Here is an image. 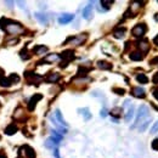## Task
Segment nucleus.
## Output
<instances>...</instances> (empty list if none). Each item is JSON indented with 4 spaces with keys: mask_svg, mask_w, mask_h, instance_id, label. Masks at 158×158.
<instances>
[{
    "mask_svg": "<svg viewBox=\"0 0 158 158\" xmlns=\"http://www.w3.org/2000/svg\"><path fill=\"white\" fill-rule=\"evenodd\" d=\"M90 71V67H84V66H80L79 67V70H78V73H77V76L78 77H84V76H86L88 74V72Z\"/></svg>",
    "mask_w": 158,
    "mask_h": 158,
    "instance_id": "nucleus-25",
    "label": "nucleus"
},
{
    "mask_svg": "<svg viewBox=\"0 0 158 158\" xmlns=\"http://www.w3.org/2000/svg\"><path fill=\"white\" fill-rule=\"evenodd\" d=\"M82 15H83V17H84L85 20H90V18L92 17V4H91V3L88 4V5L83 9Z\"/></svg>",
    "mask_w": 158,
    "mask_h": 158,
    "instance_id": "nucleus-11",
    "label": "nucleus"
},
{
    "mask_svg": "<svg viewBox=\"0 0 158 158\" xmlns=\"http://www.w3.org/2000/svg\"><path fill=\"white\" fill-rule=\"evenodd\" d=\"M42 99H43V95H42V94H34L33 96L29 99V101H28V110H29V111H33V110L36 108L37 104H38Z\"/></svg>",
    "mask_w": 158,
    "mask_h": 158,
    "instance_id": "nucleus-5",
    "label": "nucleus"
},
{
    "mask_svg": "<svg viewBox=\"0 0 158 158\" xmlns=\"http://www.w3.org/2000/svg\"><path fill=\"white\" fill-rule=\"evenodd\" d=\"M151 134H156V133H158V120L156 122V123H153V125L151 126Z\"/></svg>",
    "mask_w": 158,
    "mask_h": 158,
    "instance_id": "nucleus-34",
    "label": "nucleus"
},
{
    "mask_svg": "<svg viewBox=\"0 0 158 158\" xmlns=\"http://www.w3.org/2000/svg\"><path fill=\"white\" fill-rule=\"evenodd\" d=\"M152 94H153V96H154L157 100H158V88H156V89L152 91Z\"/></svg>",
    "mask_w": 158,
    "mask_h": 158,
    "instance_id": "nucleus-38",
    "label": "nucleus"
},
{
    "mask_svg": "<svg viewBox=\"0 0 158 158\" xmlns=\"http://www.w3.org/2000/svg\"><path fill=\"white\" fill-rule=\"evenodd\" d=\"M17 43H18V39H14V40L8 42V45H14V44H17Z\"/></svg>",
    "mask_w": 158,
    "mask_h": 158,
    "instance_id": "nucleus-39",
    "label": "nucleus"
},
{
    "mask_svg": "<svg viewBox=\"0 0 158 158\" xmlns=\"http://www.w3.org/2000/svg\"><path fill=\"white\" fill-rule=\"evenodd\" d=\"M113 91H114L117 95H124V92H125V90H124V89H118V88H114V89H113Z\"/></svg>",
    "mask_w": 158,
    "mask_h": 158,
    "instance_id": "nucleus-36",
    "label": "nucleus"
},
{
    "mask_svg": "<svg viewBox=\"0 0 158 158\" xmlns=\"http://www.w3.org/2000/svg\"><path fill=\"white\" fill-rule=\"evenodd\" d=\"M58 144H60V141H57V140H55L52 136L51 138H49L46 141H45V147L46 148H54V150H56L57 148V146H58Z\"/></svg>",
    "mask_w": 158,
    "mask_h": 158,
    "instance_id": "nucleus-12",
    "label": "nucleus"
},
{
    "mask_svg": "<svg viewBox=\"0 0 158 158\" xmlns=\"http://www.w3.org/2000/svg\"><path fill=\"white\" fill-rule=\"evenodd\" d=\"M54 156H55L56 158H60V154H58V150H57V148L54 150Z\"/></svg>",
    "mask_w": 158,
    "mask_h": 158,
    "instance_id": "nucleus-42",
    "label": "nucleus"
},
{
    "mask_svg": "<svg viewBox=\"0 0 158 158\" xmlns=\"http://www.w3.org/2000/svg\"><path fill=\"white\" fill-rule=\"evenodd\" d=\"M150 118V110L146 105H141L139 107V111H138V116H136V119H135V124L132 126L133 128H136L138 125H141L144 122H146L147 119Z\"/></svg>",
    "mask_w": 158,
    "mask_h": 158,
    "instance_id": "nucleus-2",
    "label": "nucleus"
},
{
    "mask_svg": "<svg viewBox=\"0 0 158 158\" xmlns=\"http://www.w3.org/2000/svg\"><path fill=\"white\" fill-rule=\"evenodd\" d=\"M17 130H18L17 125H16V124H14V123H11V124H9V125L6 126V128H5L4 133H5L6 135H14V134H16V133H17Z\"/></svg>",
    "mask_w": 158,
    "mask_h": 158,
    "instance_id": "nucleus-13",
    "label": "nucleus"
},
{
    "mask_svg": "<svg viewBox=\"0 0 158 158\" xmlns=\"http://www.w3.org/2000/svg\"><path fill=\"white\" fill-rule=\"evenodd\" d=\"M132 94H133V96L138 98V99H144L146 96V91L140 88V86H136V88H133L132 89Z\"/></svg>",
    "mask_w": 158,
    "mask_h": 158,
    "instance_id": "nucleus-9",
    "label": "nucleus"
},
{
    "mask_svg": "<svg viewBox=\"0 0 158 158\" xmlns=\"http://www.w3.org/2000/svg\"><path fill=\"white\" fill-rule=\"evenodd\" d=\"M100 4H101L102 6H105V11H106V10H110V8H111V5H112L113 3H112V2H107V0H102Z\"/></svg>",
    "mask_w": 158,
    "mask_h": 158,
    "instance_id": "nucleus-31",
    "label": "nucleus"
},
{
    "mask_svg": "<svg viewBox=\"0 0 158 158\" xmlns=\"http://www.w3.org/2000/svg\"><path fill=\"white\" fill-rule=\"evenodd\" d=\"M154 20L158 22V14H156V15H154Z\"/></svg>",
    "mask_w": 158,
    "mask_h": 158,
    "instance_id": "nucleus-46",
    "label": "nucleus"
},
{
    "mask_svg": "<svg viewBox=\"0 0 158 158\" xmlns=\"http://www.w3.org/2000/svg\"><path fill=\"white\" fill-rule=\"evenodd\" d=\"M12 83H11V80H10V78L8 77H4L2 80H0V85H2V86H4V88H9L10 85H11Z\"/></svg>",
    "mask_w": 158,
    "mask_h": 158,
    "instance_id": "nucleus-27",
    "label": "nucleus"
},
{
    "mask_svg": "<svg viewBox=\"0 0 158 158\" xmlns=\"http://www.w3.org/2000/svg\"><path fill=\"white\" fill-rule=\"evenodd\" d=\"M138 46H139V49L141 50L142 54H146V52L150 50V45H148V42H147V40H141V42H139V43H138Z\"/></svg>",
    "mask_w": 158,
    "mask_h": 158,
    "instance_id": "nucleus-18",
    "label": "nucleus"
},
{
    "mask_svg": "<svg viewBox=\"0 0 158 158\" xmlns=\"http://www.w3.org/2000/svg\"><path fill=\"white\" fill-rule=\"evenodd\" d=\"M58 58H60V55H57V54H50V55H46L43 58V61L39 62V65H40V63H54Z\"/></svg>",
    "mask_w": 158,
    "mask_h": 158,
    "instance_id": "nucleus-10",
    "label": "nucleus"
},
{
    "mask_svg": "<svg viewBox=\"0 0 158 158\" xmlns=\"http://www.w3.org/2000/svg\"><path fill=\"white\" fill-rule=\"evenodd\" d=\"M150 122H151V118H148L146 122H144L141 125H140V128H139V132H145L146 130V128H147V126H148V124H150Z\"/></svg>",
    "mask_w": 158,
    "mask_h": 158,
    "instance_id": "nucleus-29",
    "label": "nucleus"
},
{
    "mask_svg": "<svg viewBox=\"0 0 158 158\" xmlns=\"http://www.w3.org/2000/svg\"><path fill=\"white\" fill-rule=\"evenodd\" d=\"M151 147H152L154 151H158V138L154 139V140L151 142Z\"/></svg>",
    "mask_w": 158,
    "mask_h": 158,
    "instance_id": "nucleus-35",
    "label": "nucleus"
},
{
    "mask_svg": "<svg viewBox=\"0 0 158 158\" xmlns=\"http://www.w3.org/2000/svg\"><path fill=\"white\" fill-rule=\"evenodd\" d=\"M9 78H10V80H11V83H12V84H15V83H18V82H20V77H18L16 73H12Z\"/></svg>",
    "mask_w": 158,
    "mask_h": 158,
    "instance_id": "nucleus-32",
    "label": "nucleus"
},
{
    "mask_svg": "<svg viewBox=\"0 0 158 158\" xmlns=\"http://www.w3.org/2000/svg\"><path fill=\"white\" fill-rule=\"evenodd\" d=\"M22 150L24 151V154H26L28 158H36V151H34L33 148H32L30 146L26 145V146L22 147Z\"/></svg>",
    "mask_w": 158,
    "mask_h": 158,
    "instance_id": "nucleus-14",
    "label": "nucleus"
},
{
    "mask_svg": "<svg viewBox=\"0 0 158 158\" xmlns=\"http://www.w3.org/2000/svg\"><path fill=\"white\" fill-rule=\"evenodd\" d=\"M151 65H156V63H158V57H154L153 60H151Z\"/></svg>",
    "mask_w": 158,
    "mask_h": 158,
    "instance_id": "nucleus-41",
    "label": "nucleus"
},
{
    "mask_svg": "<svg viewBox=\"0 0 158 158\" xmlns=\"http://www.w3.org/2000/svg\"><path fill=\"white\" fill-rule=\"evenodd\" d=\"M129 57H130V60H133V61H141V60L144 58V54H142V52H132Z\"/></svg>",
    "mask_w": 158,
    "mask_h": 158,
    "instance_id": "nucleus-24",
    "label": "nucleus"
},
{
    "mask_svg": "<svg viewBox=\"0 0 158 158\" xmlns=\"http://www.w3.org/2000/svg\"><path fill=\"white\" fill-rule=\"evenodd\" d=\"M34 16H36V18H37V20H38L40 23H43V24H48V22H49V21H48V17H46V15H44V14H40V12H37Z\"/></svg>",
    "mask_w": 158,
    "mask_h": 158,
    "instance_id": "nucleus-22",
    "label": "nucleus"
},
{
    "mask_svg": "<svg viewBox=\"0 0 158 158\" xmlns=\"http://www.w3.org/2000/svg\"><path fill=\"white\" fill-rule=\"evenodd\" d=\"M153 43H154V45H157L158 46V34L156 36V38L153 39Z\"/></svg>",
    "mask_w": 158,
    "mask_h": 158,
    "instance_id": "nucleus-43",
    "label": "nucleus"
},
{
    "mask_svg": "<svg viewBox=\"0 0 158 158\" xmlns=\"http://www.w3.org/2000/svg\"><path fill=\"white\" fill-rule=\"evenodd\" d=\"M21 57H22L23 60H29V58H30V55H29V52L27 51V48H24V49L21 51Z\"/></svg>",
    "mask_w": 158,
    "mask_h": 158,
    "instance_id": "nucleus-30",
    "label": "nucleus"
},
{
    "mask_svg": "<svg viewBox=\"0 0 158 158\" xmlns=\"http://www.w3.org/2000/svg\"><path fill=\"white\" fill-rule=\"evenodd\" d=\"M124 34H125V28H118L113 32V36L116 39H122L124 37Z\"/></svg>",
    "mask_w": 158,
    "mask_h": 158,
    "instance_id": "nucleus-21",
    "label": "nucleus"
},
{
    "mask_svg": "<svg viewBox=\"0 0 158 158\" xmlns=\"http://www.w3.org/2000/svg\"><path fill=\"white\" fill-rule=\"evenodd\" d=\"M152 82H153L154 84H158V72L152 77Z\"/></svg>",
    "mask_w": 158,
    "mask_h": 158,
    "instance_id": "nucleus-37",
    "label": "nucleus"
},
{
    "mask_svg": "<svg viewBox=\"0 0 158 158\" xmlns=\"http://www.w3.org/2000/svg\"><path fill=\"white\" fill-rule=\"evenodd\" d=\"M133 117H134V106H130V107L128 108V111H126L125 116H124V119H125L126 123H129V122L133 119Z\"/></svg>",
    "mask_w": 158,
    "mask_h": 158,
    "instance_id": "nucleus-19",
    "label": "nucleus"
},
{
    "mask_svg": "<svg viewBox=\"0 0 158 158\" xmlns=\"http://www.w3.org/2000/svg\"><path fill=\"white\" fill-rule=\"evenodd\" d=\"M48 50H49V49H48L45 45H37V46H34V49H33L34 54H36V55H39V56H42V55L46 54V52H48Z\"/></svg>",
    "mask_w": 158,
    "mask_h": 158,
    "instance_id": "nucleus-15",
    "label": "nucleus"
},
{
    "mask_svg": "<svg viewBox=\"0 0 158 158\" xmlns=\"http://www.w3.org/2000/svg\"><path fill=\"white\" fill-rule=\"evenodd\" d=\"M119 112H122V108H120V107H114L110 113H111L112 117H119V116H120Z\"/></svg>",
    "mask_w": 158,
    "mask_h": 158,
    "instance_id": "nucleus-28",
    "label": "nucleus"
},
{
    "mask_svg": "<svg viewBox=\"0 0 158 158\" xmlns=\"http://www.w3.org/2000/svg\"><path fill=\"white\" fill-rule=\"evenodd\" d=\"M60 57L62 58V62H61V68H65L68 63L74 60V51L73 50H65V51H62V54L60 55Z\"/></svg>",
    "mask_w": 158,
    "mask_h": 158,
    "instance_id": "nucleus-3",
    "label": "nucleus"
},
{
    "mask_svg": "<svg viewBox=\"0 0 158 158\" xmlns=\"http://www.w3.org/2000/svg\"><path fill=\"white\" fill-rule=\"evenodd\" d=\"M78 112H80V114L84 117V120H89L91 118V113H90V110L88 107L80 108V110H78Z\"/></svg>",
    "mask_w": 158,
    "mask_h": 158,
    "instance_id": "nucleus-20",
    "label": "nucleus"
},
{
    "mask_svg": "<svg viewBox=\"0 0 158 158\" xmlns=\"http://www.w3.org/2000/svg\"><path fill=\"white\" fill-rule=\"evenodd\" d=\"M98 67L100 68V70H105V71H110V70H112V65L110 62H107V61H98Z\"/></svg>",
    "mask_w": 158,
    "mask_h": 158,
    "instance_id": "nucleus-17",
    "label": "nucleus"
},
{
    "mask_svg": "<svg viewBox=\"0 0 158 158\" xmlns=\"http://www.w3.org/2000/svg\"><path fill=\"white\" fill-rule=\"evenodd\" d=\"M60 78H61V76L58 73H49L48 77L45 78V82H48V83H56V82L60 80Z\"/></svg>",
    "mask_w": 158,
    "mask_h": 158,
    "instance_id": "nucleus-16",
    "label": "nucleus"
},
{
    "mask_svg": "<svg viewBox=\"0 0 158 158\" xmlns=\"http://www.w3.org/2000/svg\"><path fill=\"white\" fill-rule=\"evenodd\" d=\"M147 32V27L145 23H138L136 26H134V28L132 29V34L135 37V38H141L146 34Z\"/></svg>",
    "mask_w": 158,
    "mask_h": 158,
    "instance_id": "nucleus-4",
    "label": "nucleus"
},
{
    "mask_svg": "<svg viewBox=\"0 0 158 158\" xmlns=\"http://www.w3.org/2000/svg\"><path fill=\"white\" fill-rule=\"evenodd\" d=\"M136 80H138L139 83H141V84H146V83L148 82V78H147V76H146V74L140 73V74H138V76H136Z\"/></svg>",
    "mask_w": 158,
    "mask_h": 158,
    "instance_id": "nucleus-26",
    "label": "nucleus"
},
{
    "mask_svg": "<svg viewBox=\"0 0 158 158\" xmlns=\"http://www.w3.org/2000/svg\"><path fill=\"white\" fill-rule=\"evenodd\" d=\"M55 116H56V118H57V120L60 122V124H61V125L67 126V123H66V120H65V119H63L62 113H61V111H60V110H56V111H55Z\"/></svg>",
    "mask_w": 158,
    "mask_h": 158,
    "instance_id": "nucleus-23",
    "label": "nucleus"
},
{
    "mask_svg": "<svg viewBox=\"0 0 158 158\" xmlns=\"http://www.w3.org/2000/svg\"><path fill=\"white\" fill-rule=\"evenodd\" d=\"M4 78V71L2 70V68H0V80H2Z\"/></svg>",
    "mask_w": 158,
    "mask_h": 158,
    "instance_id": "nucleus-44",
    "label": "nucleus"
},
{
    "mask_svg": "<svg viewBox=\"0 0 158 158\" xmlns=\"http://www.w3.org/2000/svg\"><path fill=\"white\" fill-rule=\"evenodd\" d=\"M51 133H52V138H54L55 140H57V141H61V140H62V134H58L56 130H52Z\"/></svg>",
    "mask_w": 158,
    "mask_h": 158,
    "instance_id": "nucleus-33",
    "label": "nucleus"
},
{
    "mask_svg": "<svg viewBox=\"0 0 158 158\" xmlns=\"http://www.w3.org/2000/svg\"><path fill=\"white\" fill-rule=\"evenodd\" d=\"M24 77H26V79L28 80L29 84H37L38 82L42 80V77L38 76V74H36V73H33V72H27L24 74Z\"/></svg>",
    "mask_w": 158,
    "mask_h": 158,
    "instance_id": "nucleus-7",
    "label": "nucleus"
},
{
    "mask_svg": "<svg viewBox=\"0 0 158 158\" xmlns=\"http://www.w3.org/2000/svg\"><path fill=\"white\" fill-rule=\"evenodd\" d=\"M0 28L10 36H17V34H21L24 32V28L22 27L21 23L12 21V20H9V18L0 20Z\"/></svg>",
    "mask_w": 158,
    "mask_h": 158,
    "instance_id": "nucleus-1",
    "label": "nucleus"
},
{
    "mask_svg": "<svg viewBox=\"0 0 158 158\" xmlns=\"http://www.w3.org/2000/svg\"><path fill=\"white\" fill-rule=\"evenodd\" d=\"M85 40H86V34H80V36H76V37H72V38L67 39L66 44L71 42L73 45H82Z\"/></svg>",
    "mask_w": 158,
    "mask_h": 158,
    "instance_id": "nucleus-6",
    "label": "nucleus"
},
{
    "mask_svg": "<svg viewBox=\"0 0 158 158\" xmlns=\"http://www.w3.org/2000/svg\"><path fill=\"white\" fill-rule=\"evenodd\" d=\"M100 116H101L102 118H105V117L107 116V111H106V108H104V110L101 111V113H100Z\"/></svg>",
    "mask_w": 158,
    "mask_h": 158,
    "instance_id": "nucleus-40",
    "label": "nucleus"
},
{
    "mask_svg": "<svg viewBox=\"0 0 158 158\" xmlns=\"http://www.w3.org/2000/svg\"><path fill=\"white\" fill-rule=\"evenodd\" d=\"M0 158H8V157H6V154H5L4 152L0 151Z\"/></svg>",
    "mask_w": 158,
    "mask_h": 158,
    "instance_id": "nucleus-45",
    "label": "nucleus"
},
{
    "mask_svg": "<svg viewBox=\"0 0 158 158\" xmlns=\"http://www.w3.org/2000/svg\"><path fill=\"white\" fill-rule=\"evenodd\" d=\"M74 20V15L73 14H62L58 17V23L60 24H67L70 22H72Z\"/></svg>",
    "mask_w": 158,
    "mask_h": 158,
    "instance_id": "nucleus-8",
    "label": "nucleus"
}]
</instances>
